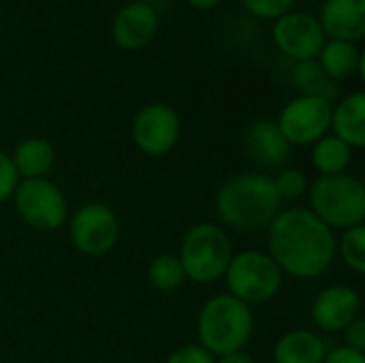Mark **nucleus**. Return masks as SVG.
Returning <instances> with one entry per match:
<instances>
[{"label": "nucleus", "instance_id": "1", "mask_svg": "<svg viewBox=\"0 0 365 363\" xmlns=\"http://www.w3.org/2000/svg\"><path fill=\"white\" fill-rule=\"evenodd\" d=\"M267 231L269 257L293 278H319L334 263L338 246L334 231L306 208L278 212Z\"/></svg>", "mask_w": 365, "mask_h": 363}, {"label": "nucleus", "instance_id": "2", "mask_svg": "<svg viewBox=\"0 0 365 363\" xmlns=\"http://www.w3.org/2000/svg\"><path fill=\"white\" fill-rule=\"evenodd\" d=\"M280 197L272 178L263 173H240L216 193L218 218L240 233L263 231L280 212Z\"/></svg>", "mask_w": 365, "mask_h": 363}, {"label": "nucleus", "instance_id": "3", "mask_svg": "<svg viewBox=\"0 0 365 363\" xmlns=\"http://www.w3.org/2000/svg\"><path fill=\"white\" fill-rule=\"evenodd\" d=\"M199 342L214 357L242 351L255 332V315L248 304L222 293L210 297L197 321Z\"/></svg>", "mask_w": 365, "mask_h": 363}, {"label": "nucleus", "instance_id": "4", "mask_svg": "<svg viewBox=\"0 0 365 363\" xmlns=\"http://www.w3.org/2000/svg\"><path fill=\"white\" fill-rule=\"evenodd\" d=\"M178 259L188 280L210 285L225 276L233 259V246L222 227L199 223L186 231Z\"/></svg>", "mask_w": 365, "mask_h": 363}, {"label": "nucleus", "instance_id": "5", "mask_svg": "<svg viewBox=\"0 0 365 363\" xmlns=\"http://www.w3.org/2000/svg\"><path fill=\"white\" fill-rule=\"evenodd\" d=\"M310 212L329 229H353L365 218L364 184L346 173L321 175L310 188Z\"/></svg>", "mask_w": 365, "mask_h": 363}, {"label": "nucleus", "instance_id": "6", "mask_svg": "<svg viewBox=\"0 0 365 363\" xmlns=\"http://www.w3.org/2000/svg\"><path fill=\"white\" fill-rule=\"evenodd\" d=\"M225 282L229 295L237 297L244 304H263L272 300L282 285V272L276 261L261 250H246L233 255L227 272Z\"/></svg>", "mask_w": 365, "mask_h": 363}, {"label": "nucleus", "instance_id": "7", "mask_svg": "<svg viewBox=\"0 0 365 363\" xmlns=\"http://www.w3.org/2000/svg\"><path fill=\"white\" fill-rule=\"evenodd\" d=\"M13 201L19 218L43 233L58 231L68 218V205L62 190L47 178L19 182L15 186Z\"/></svg>", "mask_w": 365, "mask_h": 363}, {"label": "nucleus", "instance_id": "8", "mask_svg": "<svg viewBox=\"0 0 365 363\" xmlns=\"http://www.w3.org/2000/svg\"><path fill=\"white\" fill-rule=\"evenodd\" d=\"M68 235L81 255L103 257L118 244L120 223L109 205L92 201L75 212L68 225Z\"/></svg>", "mask_w": 365, "mask_h": 363}, {"label": "nucleus", "instance_id": "9", "mask_svg": "<svg viewBox=\"0 0 365 363\" xmlns=\"http://www.w3.org/2000/svg\"><path fill=\"white\" fill-rule=\"evenodd\" d=\"M289 145H314L331 126V103L319 96H297L276 122Z\"/></svg>", "mask_w": 365, "mask_h": 363}, {"label": "nucleus", "instance_id": "10", "mask_svg": "<svg viewBox=\"0 0 365 363\" xmlns=\"http://www.w3.org/2000/svg\"><path fill=\"white\" fill-rule=\"evenodd\" d=\"M182 124L180 116L163 103H152L143 107L133 120L135 145L148 156L169 154L180 139Z\"/></svg>", "mask_w": 365, "mask_h": 363}, {"label": "nucleus", "instance_id": "11", "mask_svg": "<svg viewBox=\"0 0 365 363\" xmlns=\"http://www.w3.org/2000/svg\"><path fill=\"white\" fill-rule=\"evenodd\" d=\"M274 43L284 56L297 62L317 60L325 45V32L314 15L287 13L274 26Z\"/></svg>", "mask_w": 365, "mask_h": 363}, {"label": "nucleus", "instance_id": "12", "mask_svg": "<svg viewBox=\"0 0 365 363\" xmlns=\"http://www.w3.org/2000/svg\"><path fill=\"white\" fill-rule=\"evenodd\" d=\"M361 312V297L353 287L334 285L323 289L312 302V321L325 332L346 329Z\"/></svg>", "mask_w": 365, "mask_h": 363}, {"label": "nucleus", "instance_id": "13", "mask_svg": "<svg viewBox=\"0 0 365 363\" xmlns=\"http://www.w3.org/2000/svg\"><path fill=\"white\" fill-rule=\"evenodd\" d=\"M111 32L122 49H143L158 32V13L145 2H130L118 11Z\"/></svg>", "mask_w": 365, "mask_h": 363}, {"label": "nucleus", "instance_id": "14", "mask_svg": "<svg viewBox=\"0 0 365 363\" xmlns=\"http://www.w3.org/2000/svg\"><path fill=\"white\" fill-rule=\"evenodd\" d=\"M325 36L355 43L365 36V0H325L319 19Z\"/></svg>", "mask_w": 365, "mask_h": 363}, {"label": "nucleus", "instance_id": "15", "mask_svg": "<svg viewBox=\"0 0 365 363\" xmlns=\"http://www.w3.org/2000/svg\"><path fill=\"white\" fill-rule=\"evenodd\" d=\"M246 148L250 158L261 167H278L287 163L291 145L272 120H259L248 128Z\"/></svg>", "mask_w": 365, "mask_h": 363}, {"label": "nucleus", "instance_id": "16", "mask_svg": "<svg viewBox=\"0 0 365 363\" xmlns=\"http://www.w3.org/2000/svg\"><path fill=\"white\" fill-rule=\"evenodd\" d=\"M334 135L342 139L346 145L364 148L365 145V94L355 92L340 101L336 109H331V126Z\"/></svg>", "mask_w": 365, "mask_h": 363}, {"label": "nucleus", "instance_id": "17", "mask_svg": "<svg viewBox=\"0 0 365 363\" xmlns=\"http://www.w3.org/2000/svg\"><path fill=\"white\" fill-rule=\"evenodd\" d=\"M325 355L323 338L308 329L289 332L274 347V363H323Z\"/></svg>", "mask_w": 365, "mask_h": 363}, {"label": "nucleus", "instance_id": "18", "mask_svg": "<svg viewBox=\"0 0 365 363\" xmlns=\"http://www.w3.org/2000/svg\"><path fill=\"white\" fill-rule=\"evenodd\" d=\"M11 160L17 171V178L38 180L51 171V167L56 163V152L47 139L30 137V139H24L21 143H17Z\"/></svg>", "mask_w": 365, "mask_h": 363}, {"label": "nucleus", "instance_id": "19", "mask_svg": "<svg viewBox=\"0 0 365 363\" xmlns=\"http://www.w3.org/2000/svg\"><path fill=\"white\" fill-rule=\"evenodd\" d=\"M365 58L359 53V49L355 47V43L349 41H325L321 53H319V64L321 68L334 79H346L351 75H355L359 71V64Z\"/></svg>", "mask_w": 365, "mask_h": 363}, {"label": "nucleus", "instance_id": "20", "mask_svg": "<svg viewBox=\"0 0 365 363\" xmlns=\"http://www.w3.org/2000/svg\"><path fill=\"white\" fill-rule=\"evenodd\" d=\"M353 163V148L336 135L321 137L312 148V165L321 175H338Z\"/></svg>", "mask_w": 365, "mask_h": 363}, {"label": "nucleus", "instance_id": "21", "mask_svg": "<svg viewBox=\"0 0 365 363\" xmlns=\"http://www.w3.org/2000/svg\"><path fill=\"white\" fill-rule=\"evenodd\" d=\"M293 77H295L297 88L304 92V96H319V98H325L331 103V98L338 94L336 81L321 68V64L317 60L297 62Z\"/></svg>", "mask_w": 365, "mask_h": 363}, {"label": "nucleus", "instance_id": "22", "mask_svg": "<svg viewBox=\"0 0 365 363\" xmlns=\"http://www.w3.org/2000/svg\"><path fill=\"white\" fill-rule=\"evenodd\" d=\"M150 285L160 293H171L180 289L186 280L178 255H158L148 267Z\"/></svg>", "mask_w": 365, "mask_h": 363}, {"label": "nucleus", "instance_id": "23", "mask_svg": "<svg viewBox=\"0 0 365 363\" xmlns=\"http://www.w3.org/2000/svg\"><path fill=\"white\" fill-rule=\"evenodd\" d=\"M336 250H340V257L344 261V265L349 270H353L355 274H364L365 272V229L359 227H353V229H346L342 240H340V246H336Z\"/></svg>", "mask_w": 365, "mask_h": 363}, {"label": "nucleus", "instance_id": "24", "mask_svg": "<svg viewBox=\"0 0 365 363\" xmlns=\"http://www.w3.org/2000/svg\"><path fill=\"white\" fill-rule=\"evenodd\" d=\"M272 182H274V188L280 199H295L308 190V180H306L304 171H299V169H284Z\"/></svg>", "mask_w": 365, "mask_h": 363}, {"label": "nucleus", "instance_id": "25", "mask_svg": "<svg viewBox=\"0 0 365 363\" xmlns=\"http://www.w3.org/2000/svg\"><path fill=\"white\" fill-rule=\"evenodd\" d=\"M295 0H242L246 11L261 19H278L291 11Z\"/></svg>", "mask_w": 365, "mask_h": 363}, {"label": "nucleus", "instance_id": "26", "mask_svg": "<svg viewBox=\"0 0 365 363\" xmlns=\"http://www.w3.org/2000/svg\"><path fill=\"white\" fill-rule=\"evenodd\" d=\"M17 184H19V178L13 167V160H11V156H6L0 150V203H4L9 197H13Z\"/></svg>", "mask_w": 365, "mask_h": 363}, {"label": "nucleus", "instance_id": "27", "mask_svg": "<svg viewBox=\"0 0 365 363\" xmlns=\"http://www.w3.org/2000/svg\"><path fill=\"white\" fill-rule=\"evenodd\" d=\"M165 363H216V357L205 351L201 344H188L173 351Z\"/></svg>", "mask_w": 365, "mask_h": 363}, {"label": "nucleus", "instance_id": "28", "mask_svg": "<svg viewBox=\"0 0 365 363\" xmlns=\"http://www.w3.org/2000/svg\"><path fill=\"white\" fill-rule=\"evenodd\" d=\"M344 336H346V347L355 349V351H361L365 349V319L357 317L346 329H344Z\"/></svg>", "mask_w": 365, "mask_h": 363}, {"label": "nucleus", "instance_id": "29", "mask_svg": "<svg viewBox=\"0 0 365 363\" xmlns=\"http://www.w3.org/2000/svg\"><path fill=\"white\" fill-rule=\"evenodd\" d=\"M323 363H365V355L351 347H338L325 355Z\"/></svg>", "mask_w": 365, "mask_h": 363}, {"label": "nucleus", "instance_id": "30", "mask_svg": "<svg viewBox=\"0 0 365 363\" xmlns=\"http://www.w3.org/2000/svg\"><path fill=\"white\" fill-rule=\"evenodd\" d=\"M216 363H255V359L248 353H244V351H235V353L222 355Z\"/></svg>", "mask_w": 365, "mask_h": 363}, {"label": "nucleus", "instance_id": "31", "mask_svg": "<svg viewBox=\"0 0 365 363\" xmlns=\"http://www.w3.org/2000/svg\"><path fill=\"white\" fill-rule=\"evenodd\" d=\"M195 9H201V11H205V9H214V6H218L222 0H188Z\"/></svg>", "mask_w": 365, "mask_h": 363}]
</instances>
